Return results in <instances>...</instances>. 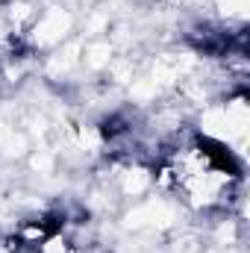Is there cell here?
I'll list each match as a JSON object with an SVG mask.
<instances>
[{"label":"cell","mask_w":250,"mask_h":253,"mask_svg":"<svg viewBox=\"0 0 250 253\" xmlns=\"http://www.w3.org/2000/svg\"><path fill=\"white\" fill-rule=\"evenodd\" d=\"M36 253H83V251L77 248V242H74L65 230H53V233L39 245Z\"/></svg>","instance_id":"cell-1"}]
</instances>
